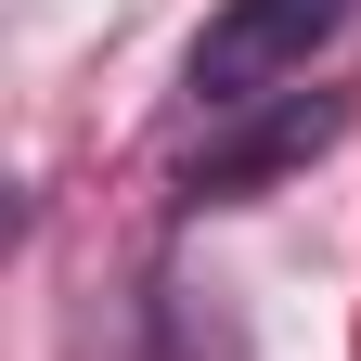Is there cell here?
<instances>
[{"mask_svg": "<svg viewBox=\"0 0 361 361\" xmlns=\"http://www.w3.org/2000/svg\"><path fill=\"white\" fill-rule=\"evenodd\" d=\"M336 26H348V0H219V26L194 39V104H207V129L245 116V104H284Z\"/></svg>", "mask_w": 361, "mask_h": 361, "instance_id": "6da1fadb", "label": "cell"}, {"mask_svg": "<svg viewBox=\"0 0 361 361\" xmlns=\"http://www.w3.org/2000/svg\"><path fill=\"white\" fill-rule=\"evenodd\" d=\"M336 90H284V104H245V116H219V142L180 168V194L194 207H233V194H258V180H284V168H310L336 142Z\"/></svg>", "mask_w": 361, "mask_h": 361, "instance_id": "7a4b0ae2", "label": "cell"}]
</instances>
